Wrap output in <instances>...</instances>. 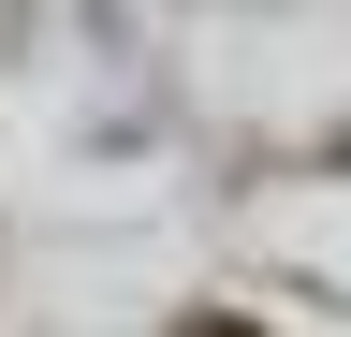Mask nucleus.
I'll return each mask as SVG.
<instances>
[{
  "instance_id": "obj_1",
  "label": "nucleus",
  "mask_w": 351,
  "mask_h": 337,
  "mask_svg": "<svg viewBox=\"0 0 351 337\" xmlns=\"http://www.w3.org/2000/svg\"><path fill=\"white\" fill-rule=\"evenodd\" d=\"M176 337H263V323H234V308H191V323H176Z\"/></svg>"
}]
</instances>
